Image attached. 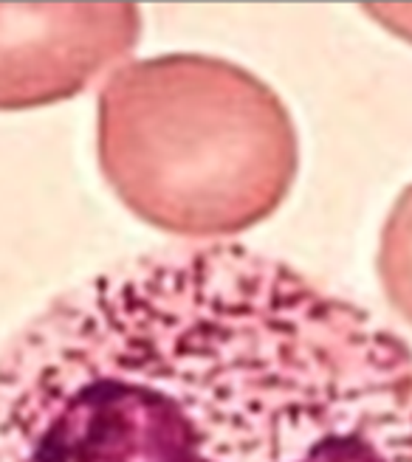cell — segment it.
<instances>
[{"label": "cell", "instance_id": "cell-1", "mask_svg": "<svg viewBox=\"0 0 412 462\" xmlns=\"http://www.w3.org/2000/svg\"><path fill=\"white\" fill-rule=\"evenodd\" d=\"M0 462H412V346L255 248L150 251L0 346Z\"/></svg>", "mask_w": 412, "mask_h": 462}, {"label": "cell", "instance_id": "cell-2", "mask_svg": "<svg viewBox=\"0 0 412 462\" xmlns=\"http://www.w3.org/2000/svg\"><path fill=\"white\" fill-rule=\"evenodd\" d=\"M99 170L127 209L173 237H232L288 198L300 135L243 65L206 54L127 62L99 90Z\"/></svg>", "mask_w": 412, "mask_h": 462}, {"label": "cell", "instance_id": "cell-3", "mask_svg": "<svg viewBox=\"0 0 412 462\" xmlns=\"http://www.w3.org/2000/svg\"><path fill=\"white\" fill-rule=\"evenodd\" d=\"M139 40L133 4H0V110L80 97Z\"/></svg>", "mask_w": 412, "mask_h": 462}, {"label": "cell", "instance_id": "cell-4", "mask_svg": "<svg viewBox=\"0 0 412 462\" xmlns=\"http://www.w3.org/2000/svg\"><path fill=\"white\" fill-rule=\"evenodd\" d=\"M376 273L387 305L412 328V183L387 212L379 237Z\"/></svg>", "mask_w": 412, "mask_h": 462}, {"label": "cell", "instance_id": "cell-5", "mask_svg": "<svg viewBox=\"0 0 412 462\" xmlns=\"http://www.w3.org/2000/svg\"><path fill=\"white\" fill-rule=\"evenodd\" d=\"M379 26H384L387 32H393L396 37L412 42V4H370L364 6Z\"/></svg>", "mask_w": 412, "mask_h": 462}]
</instances>
